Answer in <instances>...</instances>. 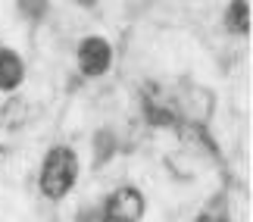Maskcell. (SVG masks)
Masks as SVG:
<instances>
[{
    "label": "cell",
    "instance_id": "obj_12",
    "mask_svg": "<svg viewBox=\"0 0 253 222\" xmlns=\"http://www.w3.org/2000/svg\"><path fill=\"white\" fill-rule=\"evenodd\" d=\"M75 222H100V204H84L75 213Z\"/></svg>",
    "mask_w": 253,
    "mask_h": 222
},
{
    "label": "cell",
    "instance_id": "obj_4",
    "mask_svg": "<svg viewBox=\"0 0 253 222\" xmlns=\"http://www.w3.org/2000/svg\"><path fill=\"white\" fill-rule=\"evenodd\" d=\"M141 116H144V122H147L150 129L175 132V125L181 122L172 94L163 88V85H157V82H144L141 85Z\"/></svg>",
    "mask_w": 253,
    "mask_h": 222
},
{
    "label": "cell",
    "instance_id": "obj_9",
    "mask_svg": "<svg viewBox=\"0 0 253 222\" xmlns=\"http://www.w3.org/2000/svg\"><path fill=\"white\" fill-rule=\"evenodd\" d=\"M91 147H94V169H103L119 153V134L113 129H106V125H100L91 138Z\"/></svg>",
    "mask_w": 253,
    "mask_h": 222
},
{
    "label": "cell",
    "instance_id": "obj_10",
    "mask_svg": "<svg viewBox=\"0 0 253 222\" xmlns=\"http://www.w3.org/2000/svg\"><path fill=\"white\" fill-rule=\"evenodd\" d=\"M194 222H231V207L225 191H216L212 197H207V204L197 210Z\"/></svg>",
    "mask_w": 253,
    "mask_h": 222
},
{
    "label": "cell",
    "instance_id": "obj_8",
    "mask_svg": "<svg viewBox=\"0 0 253 222\" xmlns=\"http://www.w3.org/2000/svg\"><path fill=\"white\" fill-rule=\"evenodd\" d=\"M250 0H231L225 6V16H222V25H225L228 35L235 38H247L250 35Z\"/></svg>",
    "mask_w": 253,
    "mask_h": 222
},
{
    "label": "cell",
    "instance_id": "obj_2",
    "mask_svg": "<svg viewBox=\"0 0 253 222\" xmlns=\"http://www.w3.org/2000/svg\"><path fill=\"white\" fill-rule=\"evenodd\" d=\"M172 100H175V110H178V119L191 125H210L212 113H216V94L197 82H181L175 88Z\"/></svg>",
    "mask_w": 253,
    "mask_h": 222
},
{
    "label": "cell",
    "instance_id": "obj_14",
    "mask_svg": "<svg viewBox=\"0 0 253 222\" xmlns=\"http://www.w3.org/2000/svg\"><path fill=\"white\" fill-rule=\"evenodd\" d=\"M0 153H6V147H3V144H0Z\"/></svg>",
    "mask_w": 253,
    "mask_h": 222
},
{
    "label": "cell",
    "instance_id": "obj_7",
    "mask_svg": "<svg viewBox=\"0 0 253 222\" xmlns=\"http://www.w3.org/2000/svg\"><path fill=\"white\" fill-rule=\"evenodd\" d=\"M28 116H32V107H28V100L22 97V94H9V97L0 103V125H3L6 132L25 129Z\"/></svg>",
    "mask_w": 253,
    "mask_h": 222
},
{
    "label": "cell",
    "instance_id": "obj_3",
    "mask_svg": "<svg viewBox=\"0 0 253 222\" xmlns=\"http://www.w3.org/2000/svg\"><path fill=\"white\" fill-rule=\"evenodd\" d=\"M147 213V197L134 185H119L100 200V222H141Z\"/></svg>",
    "mask_w": 253,
    "mask_h": 222
},
{
    "label": "cell",
    "instance_id": "obj_1",
    "mask_svg": "<svg viewBox=\"0 0 253 222\" xmlns=\"http://www.w3.org/2000/svg\"><path fill=\"white\" fill-rule=\"evenodd\" d=\"M79 172H82L79 153L69 144H53L44 153L41 169H38V191H41V197L50 200V204L66 200L75 191V185H79Z\"/></svg>",
    "mask_w": 253,
    "mask_h": 222
},
{
    "label": "cell",
    "instance_id": "obj_6",
    "mask_svg": "<svg viewBox=\"0 0 253 222\" xmlns=\"http://www.w3.org/2000/svg\"><path fill=\"white\" fill-rule=\"evenodd\" d=\"M25 82V60L19 56L13 47L0 44V91L3 94H16Z\"/></svg>",
    "mask_w": 253,
    "mask_h": 222
},
{
    "label": "cell",
    "instance_id": "obj_5",
    "mask_svg": "<svg viewBox=\"0 0 253 222\" xmlns=\"http://www.w3.org/2000/svg\"><path fill=\"white\" fill-rule=\"evenodd\" d=\"M75 63H79L82 79H100L113 66V44L103 35H84L75 44Z\"/></svg>",
    "mask_w": 253,
    "mask_h": 222
},
{
    "label": "cell",
    "instance_id": "obj_11",
    "mask_svg": "<svg viewBox=\"0 0 253 222\" xmlns=\"http://www.w3.org/2000/svg\"><path fill=\"white\" fill-rule=\"evenodd\" d=\"M16 13L28 25H41L50 16V0H16Z\"/></svg>",
    "mask_w": 253,
    "mask_h": 222
},
{
    "label": "cell",
    "instance_id": "obj_13",
    "mask_svg": "<svg viewBox=\"0 0 253 222\" xmlns=\"http://www.w3.org/2000/svg\"><path fill=\"white\" fill-rule=\"evenodd\" d=\"M75 3H79V6H94L97 0H75Z\"/></svg>",
    "mask_w": 253,
    "mask_h": 222
}]
</instances>
